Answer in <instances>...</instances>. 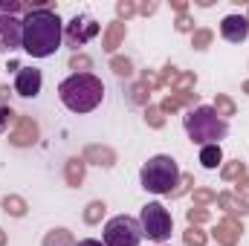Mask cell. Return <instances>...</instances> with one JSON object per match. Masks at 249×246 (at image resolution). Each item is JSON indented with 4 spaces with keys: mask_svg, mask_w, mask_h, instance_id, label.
<instances>
[{
    "mask_svg": "<svg viewBox=\"0 0 249 246\" xmlns=\"http://www.w3.org/2000/svg\"><path fill=\"white\" fill-rule=\"evenodd\" d=\"M183 241H186V246H206V232H200L197 226H188Z\"/></svg>",
    "mask_w": 249,
    "mask_h": 246,
    "instance_id": "22",
    "label": "cell"
},
{
    "mask_svg": "<svg viewBox=\"0 0 249 246\" xmlns=\"http://www.w3.org/2000/svg\"><path fill=\"white\" fill-rule=\"evenodd\" d=\"M99 35V23L90 18V15H75L70 23H67V32H64V38H67V44L72 47V50H78V47H84L90 38H96Z\"/></svg>",
    "mask_w": 249,
    "mask_h": 246,
    "instance_id": "7",
    "label": "cell"
},
{
    "mask_svg": "<svg viewBox=\"0 0 249 246\" xmlns=\"http://www.w3.org/2000/svg\"><path fill=\"white\" fill-rule=\"evenodd\" d=\"M84 180V159H70L67 162V183L78 185Z\"/></svg>",
    "mask_w": 249,
    "mask_h": 246,
    "instance_id": "18",
    "label": "cell"
},
{
    "mask_svg": "<svg viewBox=\"0 0 249 246\" xmlns=\"http://www.w3.org/2000/svg\"><path fill=\"white\" fill-rule=\"evenodd\" d=\"M84 159H96V165H105V168H107V165H113V159H116V157H113V151H110V148L90 145V148L84 151Z\"/></svg>",
    "mask_w": 249,
    "mask_h": 246,
    "instance_id": "16",
    "label": "cell"
},
{
    "mask_svg": "<svg viewBox=\"0 0 249 246\" xmlns=\"http://www.w3.org/2000/svg\"><path fill=\"white\" fill-rule=\"evenodd\" d=\"M64 41V23L58 12H53L47 3L35 6L23 18V50L32 58H50L58 53Z\"/></svg>",
    "mask_w": 249,
    "mask_h": 246,
    "instance_id": "1",
    "label": "cell"
},
{
    "mask_svg": "<svg viewBox=\"0 0 249 246\" xmlns=\"http://www.w3.org/2000/svg\"><path fill=\"white\" fill-rule=\"evenodd\" d=\"M177 78H180V72H177L174 67H165L162 75H160V84H168V81H177Z\"/></svg>",
    "mask_w": 249,
    "mask_h": 246,
    "instance_id": "35",
    "label": "cell"
},
{
    "mask_svg": "<svg viewBox=\"0 0 249 246\" xmlns=\"http://www.w3.org/2000/svg\"><path fill=\"white\" fill-rule=\"evenodd\" d=\"M145 116H148V124H151V127H162V124H165L160 107H148V110H145Z\"/></svg>",
    "mask_w": 249,
    "mask_h": 246,
    "instance_id": "30",
    "label": "cell"
},
{
    "mask_svg": "<svg viewBox=\"0 0 249 246\" xmlns=\"http://www.w3.org/2000/svg\"><path fill=\"white\" fill-rule=\"evenodd\" d=\"M18 47H23V20L0 12V53H12Z\"/></svg>",
    "mask_w": 249,
    "mask_h": 246,
    "instance_id": "8",
    "label": "cell"
},
{
    "mask_svg": "<svg viewBox=\"0 0 249 246\" xmlns=\"http://www.w3.org/2000/svg\"><path fill=\"white\" fill-rule=\"evenodd\" d=\"M194 200H197V203H212V200H217V194L209 191V188H197V191H194Z\"/></svg>",
    "mask_w": 249,
    "mask_h": 246,
    "instance_id": "33",
    "label": "cell"
},
{
    "mask_svg": "<svg viewBox=\"0 0 249 246\" xmlns=\"http://www.w3.org/2000/svg\"><path fill=\"white\" fill-rule=\"evenodd\" d=\"M209 220V211L206 209H200V206H191L188 209V223L194 226V223H206Z\"/></svg>",
    "mask_w": 249,
    "mask_h": 246,
    "instance_id": "28",
    "label": "cell"
},
{
    "mask_svg": "<svg viewBox=\"0 0 249 246\" xmlns=\"http://www.w3.org/2000/svg\"><path fill=\"white\" fill-rule=\"evenodd\" d=\"M41 87H44L41 70H35V67H20V70H18V75H15V93H18V96L35 99V96L41 93Z\"/></svg>",
    "mask_w": 249,
    "mask_h": 246,
    "instance_id": "9",
    "label": "cell"
},
{
    "mask_svg": "<svg viewBox=\"0 0 249 246\" xmlns=\"http://www.w3.org/2000/svg\"><path fill=\"white\" fill-rule=\"evenodd\" d=\"M238 197H249V177H244V180H238V191H235Z\"/></svg>",
    "mask_w": 249,
    "mask_h": 246,
    "instance_id": "37",
    "label": "cell"
},
{
    "mask_svg": "<svg viewBox=\"0 0 249 246\" xmlns=\"http://www.w3.org/2000/svg\"><path fill=\"white\" fill-rule=\"evenodd\" d=\"M142 244V226L130 214H116L105 226V246H139Z\"/></svg>",
    "mask_w": 249,
    "mask_h": 246,
    "instance_id": "6",
    "label": "cell"
},
{
    "mask_svg": "<svg viewBox=\"0 0 249 246\" xmlns=\"http://www.w3.org/2000/svg\"><path fill=\"white\" fill-rule=\"evenodd\" d=\"M87 67H90V58H87V55H72V58H70V70H75V72H78V70L87 72Z\"/></svg>",
    "mask_w": 249,
    "mask_h": 246,
    "instance_id": "32",
    "label": "cell"
},
{
    "mask_svg": "<svg viewBox=\"0 0 249 246\" xmlns=\"http://www.w3.org/2000/svg\"><path fill=\"white\" fill-rule=\"evenodd\" d=\"M142 81H145L148 87H160V78H157V75H151V72H145V75H142Z\"/></svg>",
    "mask_w": 249,
    "mask_h": 246,
    "instance_id": "38",
    "label": "cell"
},
{
    "mask_svg": "<svg viewBox=\"0 0 249 246\" xmlns=\"http://www.w3.org/2000/svg\"><path fill=\"white\" fill-rule=\"evenodd\" d=\"M220 35L232 44H244L249 35V20L244 15H226L223 23H220Z\"/></svg>",
    "mask_w": 249,
    "mask_h": 246,
    "instance_id": "10",
    "label": "cell"
},
{
    "mask_svg": "<svg viewBox=\"0 0 249 246\" xmlns=\"http://www.w3.org/2000/svg\"><path fill=\"white\" fill-rule=\"evenodd\" d=\"M177 29H180V32H191V29H194V20L188 18L186 12H183V15L177 18Z\"/></svg>",
    "mask_w": 249,
    "mask_h": 246,
    "instance_id": "36",
    "label": "cell"
},
{
    "mask_svg": "<svg viewBox=\"0 0 249 246\" xmlns=\"http://www.w3.org/2000/svg\"><path fill=\"white\" fill-rule=\"evenodd\" d=\"M220 162H223V151H220V145H206V148H200V165H203V168L214 171Z\"/></svg>",
    "mask_w": 249,
    "mask_h": 246,
    "instance_id": "14",
    "label": "cell"
},
{
    "mask_svg": "<svg viewBox=\"0 0 249 246\" xmlns=\"http://www.w3.org/2000/svg\"><path fill=\"white\" fill-rule=\"evenodd\" d=\"M217 203L229 211V214H249V203L244 197H238V194H232V191H223V194H217Z\"/></svg>",
    "mask_w": 249,
    "mask_h": 246,
    "instance_id": "13",
    "label": "cell"
},
{
    "mask_svg": "<svg viewBox=\"0 0 249 246\" xmlns=\"http://www.w3.org/2000/svg\"><path fill=\"white\" fill-rule=\"evenodd\" d=\"M75 246H105L102 241H93V238H84V241H78Z\"/></svg>",
    "mask_w": 249,
    "mask_h": 246,
    "instance_id": "40",
    "label": "cell"
},
{
    "mask_svg": "<svg viewBox=\"0 0 249 246\" xmlns=\"http://www.w3.org/2000/svg\"><path fill=\"white\" fill-rule=\"evenodd\" d=\"M209 44H212V32H209V29H197L194 38H191V47H194V50H206Z\"/></svg>",
    "mask_w": 249,
    "mask_h": 246,
    "instance_id": "26",
    "label": "cell"
},
{
    "mask_svg": "<svg viewBox=\"0 0 249 246\" xmlns=\"http://www.w3.org/2000/svg\"><path fill=\"white\" fill-rule=\"evenodd\" d=\"M44 246H72V235L67 229H53L47 238H44Z\"/></svg>",
    "mask_w": 249,
    "mask_h": 246,
    "instance_id": "19",
    "label": "cell"
},
{
    "mask_svg": "<svg viewBox=\"0 0 249 246\" xmlns=\"http://www.w3.org/2000/svg\"><path fill=\"white\" fill-rule=\"evenodd\" d=\"M139 226H142V238H148L154 244H165L174 232L171 211L162 203H145L139 211Z\"/></svg>",
    "mask_w": 249,
    "mask_h": 246,
    "instance_id": "5",
    "label": "cell"
},
{
    "mask_svg": "<svg viewBox=\"0 0 249 246\" xmlns=\"http://www.w3.org/2000/svg\"><path fill=\"white\" fill-rule=\"evenodd\" d=\"M220 174H223V180H241V177L247 174V165L238 159V162H229V165H226Z\"/></svg>",
    "mask_w": 249,
    "mask_h": 246,
    "instance_id": "21",
    "label": "cell"
},
{
    "mask_svg": "<svg viewBox=\"0 0 249 246\" xmlns=\"http://www.w3.org/2000/svg\"><path fill=\"white\" fill-rule=\"evenodd\" d=\"M214 110H217V116H235V105L226 96H217L214 99Z\"/></svg>",
    "mask_w": 249,
    "mask_h": 246,
    "instance_id": "23",
    "label": "cell"
},
{
    "mask_svg": "<svg viewBox=\"0 0 249 246\" xmlns=\"http://www.w3.org/2000/svg\"><path fill=\"white\" fill-rule=\"evenodd\" d=\"M241 235H244V229H241V223L232 220V217H226V220H220V223L214 226V238H217V244H223V246H235L241 241Z\"/></svg>",
    "mask_w": 249,
    "mask_h": 246,
    "instance_id": "11",
    "label": "cell"
},
{
    "mask_svg": "<svg viewBox=\"0 0 249 246\" xmlns=\"http://www.w3.org/2000/svg\"><path fill=\"white\" fill-rule=\"evenodd\" d=\"M139 12H142V15H154V12H157V3H142Z\"/></svg>",
    "mask_w": 249,
    "mask_h": 246,
    "instance_id": "39",
    "label": "cell"
},
{
    "mask_svg": "<svg viewBox=\"0 0 249 246\" xmlns=\"http://www.w3.org/2000/svg\"><path fill=\"white\" fill-rule=\"evenodd\" d=\"M247 20H249V12H247Z\"/></svg>",
    "mask_w": 249,
    "mask_h": 246,
    "instance_id": "43",
    "label": "cell"
},
{
    "mask_svg": "<svg viewBox=\"0 0 249 246\" xmlns=\"http://www.w3.org/2000/svg\"><path fill=\"white\" fill-rule=\"evenodd\" d=\"M32 12V6H26V3H18V0H0V12L3 15H15V12Z\"/></svg>",
    "mask_w": 249,
    "mask_h": 246,
    "instance_id": "25",
    "label": "cell"
},
{
    "mask_svg": "<svg viewBox=\"0 0 249 246\" xmlns=\"http://www.w3.org/2000/svg\"><path fill=\"white\" fill-rule=\"evenodd\" d=\"M244 93L249 96V81H244Z\"/></svg>",
    "mask_w": 249,
    "mask_h": 246,
    "instance_id": "42",
    "label": "cell"
},
{
    "mask_svg": "<svg viewBox=\"0 0 249 246\" xmlns=\"http://www.w3.org/2000/svg\"><path fill=\"white\" fill-rule=\"evenodd\" d=\"M183 124H186L188 139L200 148L206 145H220V139L229 136V122L223 116H217L214 107L209 105H200V107H191L186 116H183Z\"/></svg>",
    "mask_w": 249,
    "mask_h": 246,
    "instance_id": "3",
    "label": "cell"
},
{
    "mask_svg": "<svg viewBox=\"0 0 249 246\" xmlns=\"http://www.w3.org/2000/svg\"><path fill=\"white\" fill-rule=\"evenodd\" d=\"M116 12H119V18H130V15L136 12V6H133L130 0H119V3H116Z\"/></svg>",
    "mask_w": 249,
    "mask_h": 246,
    "instance_id": "34",
    "label": "cell"
},
{
    "mask_svg": "<svg viewBox=\"0 0 249 246\" xmlns=\"http://www.w3.org/2000/svg\"><path fill=\"white\" fill-rule=\"evenodd\" d=\"M102 214H105V203H99V200H96V203H90V206H87L84 220H87V223H99V220H102Z\"/></svg>",
    "mask_w": 249,
    "mask_h": 246,
    "instance_id": "24",
    "label": "cell"
},
{
    "mask_svg": "<svg viewBox=\"0 0 249 246\" xmlns=\"http://www.w3.org/2000/svg\"><path fill=\"white\" fill-rule=\"evenodd\" d=\"M191 102H197V93H177V96H168L160 110H162V113H171V110H177V107H183V105H191Z\"/></svg>",
    "mask_w": 249,
    "mask_h": 246,
    "instance_id": "17",
    "label": "cell"
},
{
    "mask_svg": "<svg viewBox=\"0 0 249 246\" xmlns=\"http://www.w3.org/2000/svg\"><path fill=\"white\" fill-rule=\"evenodd\" d=\"M194 81H197L194 72H183V75L177 78V93H188V90L194 87Z\"/></svg>",
    "mask_w": 249,
    "mask_h": 246,
    "instance_id": "31",
    "label": "cell"
},
{
    "mask_svg": "<svg viewBox=\"0 0 249 246\" xmlns=\"http://www.w3.org/2000/svg\"><path fill=\"white\" fill-rule=\"evenodd\" d=\"M15 122V113H12V107L9 105H0V133L3 130H9V124Z\"/></svg>",
    "mask_w": 249,
    "mask_h": 246,
    "instance_id": "29",
    "label": "cell"
},
{
    "mask_svg": "<svg viewBox=\"0 0 249 246\" xmlns=\"http://www.w3.org/2000/svg\"><path fill=\"white\" fill-rule=\"evenodd\" d=\"M180 180H183V174H180L177 162L171 157H165V154L151 157L142 165V171H139V183L151 194H174V188H177Z\"/></svg>",
    "mask_w": 249,
    "mask_h": 246,
    "instance_id": "4",
    "label": "cell"
},
{
    "mask_svg": "<svg viewBox=\"0 0 249 246\" xmlns=\"http://www.w3.org/2000/svg\"><path fill=\"white\" fill-rule=\"evenodd\" d=\"M35 139H38V124L23 116L20 124H18V130L12 133V139H9V142H12V145H18V148H26V145H32Z\"/></svg>",
    "mask_w": 249,
    "mask_h": 246,
    "instance_id": "12",
    "label": "cell"
},
{
    "mask_svg": "<svg viewBox=\"0 0 249 246\" xmlns=\"http://www.w3.org/2000/svg\"><path fill=\"white\" fill-rule=\"evenodd\" d=\"M3 209H6V214H15V217H23L26 214V203L20 197H6L3 200Z\"/></svg>",
    "mask_w": 249,
    "mask_h": 246,
    "instance_id": "20",
    "label": "cell"
},
{
    "mask_svg": "<svg viewBox=\"0 0 249 246\" xmlns=\"http://www.w3.org/2000/svg\"><path fill=\"white\" fill-rule=\"evenodd\" d=\"M58 99L72 113H90V110H96L102 105L105 84L93 72H72L70 78H64L58 84Z\"/></svg>",
    "mask_w": 249,
    "mask_h": 246,
    "instance_id": "2",
    "label": "cell"
},
{
    "mask_svg": "<svg viewBox=\"0 0 249 246\" xmlns=\"http://www.w3.org/2000/svg\"><path fill=\"white\" fill-rule=\"evenodd\" d=\"M122 41H124V23L122 20H113V23L107 26V32H105V50L113 53Z\"/></svg>",
    "mask_w": 249,
    "mask_h": 246,
    "instance_id": "15",
    "label": "cell"
},
{
    "mask_svg": "<svg viewBox=\"0 0 249 246\" xmlns=\"http://www.w3.org/2000/svg\"><path fill=\"white\" fill-rule=\"evenodd\" d=\"M0 246H6V235H3V229H0Z\"/></svg>",
    "mask_w": 249,
    "mask_h": 246,
    "instance_id": "41",
    "label": "cell"
},
{
    "mask_svg": "<svg viewBox=\"0 0 249 246\" xmlns=\"http://www.w3.org/2000/svg\"><path fill=\"white\" fill-rule=\"evenodd\" d=\"M110 70H113L116 75H124V78H127V75L133 72V64L127 61V58H113V61H110Z\"/></svg>",
    "mask_w": 249,
    "mask_h": 246,
    "instance_id": "27",
    "label": "cell"
}]
</instances>
